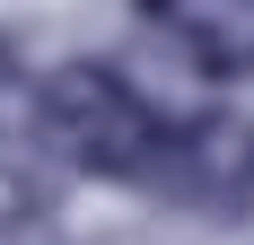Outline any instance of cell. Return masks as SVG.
<instances>
[{
  "mask_svg": "<svg viewBox=\"0 0 254 245\" xmlns=\"http://www.w3.org/2000/svg\"><path fill=\"white\" fill-rule=\"evenodd\" d=\"M158 105L131 88V70L114 61H62V70L35 88V140L79 175H114V184H140L158 149Z\"/></svg>",
  "mask_w": 254,
  "mask_h": 245,
  "instance_id": "cell-1",
  "label": "cell"
},
{
  "mask_svg": "<svg viewBox=\"0 0 254 245\" xmlns=\"http://www.w3.org/2000/svg\"><path fill=\"white\" fill-rule=\"evenodd\" d=\"M140 184H158L193 219H246L254 210V122L246 114L158 122V149H149V175Z\"/></svg>",
  "mask_w": 254,
  "mask_h": 245,
  "instance_id": "cell-2",
  "label": "cell"
},
{
  "mask_svg": "<svg viewBox=\"0 0 254 245\" xmlns=\"http://www.w3.org/2000/svg\"><path fill=\"white\" fill-rule=\"evenodd\" d=\"M158 35L202 79H254V0H202V9H158Z\"/></svg>",
  "mask_w": 254,
  "mask_h": 245,
  "instance_id": "cell-3",
  "label": "cell"
}]
</instances>
